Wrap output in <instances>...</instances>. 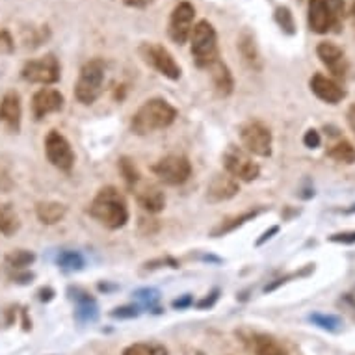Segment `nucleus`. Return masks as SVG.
I'll use <instances>...</instances> for the list:
<instances>
[{
	"label": "nucleus",
	"instance_id": "nucleus-1",
	"mask_svg": "<svg viewBox=\"0 0 355 355\" xmlns=\"http://www.w3.org/2000/svg\"><path fill=\"white\" fill-rule=\"evenodd\" d=\"M89 216L105 227L121 229L128 221L127 201L117 188H101L89 205Z\"/></svg>",
	"mask_w": 355,
	"mask_h": 355
},
{
	"label": "nucleus",
	"instance_id": "nucleus-2",
	"mask_svg": "<svg viewBox=\"0 0 355 355\" xmlns=\"http://www.w3.org/2000/svg\"><path fill=\"white\" fill-rule=\"evenodd\" d=\"M175 117H177V110L169 105L168 101L149 99L132 116L130 128L135 135L146 136L157 132V130H162V128H168L175 121Z\"/></svg>",
	"mask_w": 355,
	"mask_h": 355
},
{
	"label": "nucleus",
	"instance_id": "nucleus-3",
	"mask_svg": "<svg viewBox=\"0 0 355 355\" xmlns=\"http://www.w3.org/2000/svg\"><path fill=\"white\" fill-rule=\"evenodd\" d=\"M346 13V0H309L307 24L315 34L338 32Z\"/></svg>",
	"mask_w": 355,
	"mask_h": 355
},
{
	"label": "nucleus",
	"instance_id": "nucleus-4",
	"mask_svg": "<svg viewBox=\"0 0 355 355\" xmlns=\"http://www.w3.org/2000/svg\"><path fill=\"white\" fill-rule=\"evenodd\" d=\"M106 65L101 58H94L82 65L75 86V97L82 105H94L103 94Z\"/></svg>",
	"mask_w": 355,
	"mask_h": 355
},
{
	"label": "nucleus",
	"instance_id": "nucleus-5",
	"mask_svg": "<svg viewBox=\"0 0 355 355\" xmlns=\"http://www.w3.org/2000/svg\"><path fill=\"white\" fill-rule=\"evenodd\" d=\"M190 41H192L193 62H196L198 67L207 69L210 64H214L216 60H220V53H218V34H216V28L207 19L199 21L193 26Z\"/></svg>",
	"mask_w": 355,
	"mask_h": 355
},
{
	"label": "nucleus",
	"instance_id": "nucleus-6",
	"mask_svg": "<svg viewBox=\"0 0 355 355\" xmlns=\"http://www.w3.org/2000/svg\"><path fill=\"white\" fill-rule=\"evenodd\" d=\"M153 173L157 175L158 179L166 184L171 187H179L190 179L192 175V164L187 157L182 155H168V157L160 158L155 166H153Z\"/></svg>",
	"mask_w": 355,
	"mask_h": 355
},
{
	"label": "nucleus",
	"instance_id": "nucleus-7",
	"mask_svg": "<svg viewBox=\"0 0 355 355\" xmlns=\"http://www.w3.org/2000/svg\"><path fill=\"white\" fill-rule=\"evenodd\" d=\"M240 140L248 153L257 157L272 155V130L262 121H248L240 127Z\"/></svg>",
	"mask_w": 355,
	"mask_h": 355
},
{
	"label": "nucleus",
	"instance_id": "nucleus-8",
	"mask_svg": "<svg viewBox=\"0 0 355 355\" xmlns=\"http://www.w3.org/2000/svg\"><path fill=\"white\" fill-rule=\"evenodd\" d=\"M223 166L227 169V173L236 179V181L251 182L255 181L259 173H261V168L259 164L253 162V158L250 157V153L240 149V147L229 146L225 155H223Z\"/></svg>",
	"mask_w": 355,
	"mask_h": 355
},
{
	"label": "nucleus",
	"instance_id": "nucleus-9",
	"mask_svg": "<svg viewBox=\"0 0 355 355\" xmlns=\"http://www.w3.org/2000/svg\"><path fill=\"white\" fill-rule=\"evenodd\" d=\"M140 54L147 64L155 67L160 75H164L169 80H179L181 78V65L175 62L173 54L169 53L164 45H158V43H144L140 47Z\"/></svg>",
	"mask_w": 355,
	"mask_h": 355
},
{
	"label": "nucleus",
	"instance_id": "nucleus-10",
	"mask_svg": "<svg viewBox=\"0 0 355 355\" xmlns=\"http://www.w3.org/2000/svg\"><path fill=\"white\" fill-rule=\"evenodd\" d=\"M21 75L24 80L34 84H56L62 76V67L54 54H45L41 58L26 62Z\"/></svg>",
	"mask_w": 355,
	"mask_h": 355
},
{
	"label": "nucleus",
	"instance_id": "nucleus-11",
	"mask_svg": "<svg viewBox=\"0 0 355 355\" xmlns=\"http://www.w3.org/2000/svg\"><path fill=\"white\" fill-rule=\"evenodd\" d=\"M193 19H196V8L190 2H179L171 12L168 24L169 37L177 43V45H184L193 30Z\"/></svg>",
	"mask_w": 355,
	"mask_h": 355
},
{
	"label": "nucleus",
	"instance_id": "nucleus-12",
	"mask_svg": "<svg viewBox=\"0 0 355 355\" xmlns=\"http://www.w3.org/2000/svg\"><path fill=\"white\" fill-rule=\"evenodd\" d=\"M45 153L49 162L62 171H71L75 164V153L71 149V144L58 130H51L45 138Z\"/></svg>",
	"mask_w": 355,
	"mask_h": 355
},
{
	"label": "nucleus",
	"instance_id": "nucleus-13",
	"mask_svg": "<svg viewBox=\"0 0 355 355\" xmlns=\"http://www.w3.org/2000/svg\"><path fill=\"white\" fill-rule=\"evenodd\" d=\"M316 54H318L322 64L326 65L335 78H340V80L346 78L349 71V64L346 54H344V51L338 45H335L331 41H322L316 47Z\"/></svg>",
	"mask_w": 355,
	"mask_h": 355
},
{
	"label": "nucleus",
	"instance_id": "nucleus-14",
	"mask_svg": "<svg viewBox=\"0 0 355 355\" xmlns=\"http://www.w3.org/2000/svg\"><path fill=\"white\" fill-rule=\"evenodd\" d=\"M309 86L313 89V94L320 101L327 103V105H338L340 101L346 99V89L337 80H333V78L322 75V73L313 75Z\"/></svg>",
	"mask_w": 355,
	"mask_h": 355
},
{
	"label": "nucleus",
	"instance_id": "nucleus-15",
	"mask_svg": "<svg viewBox=\"0 0 355 355\" xmlns=\"http://www.w3.org/2000/svg\"><path fill=\"white\" fill-rule=\"evenodd\" d=\"M64 95L60 94L54 87H43L40 92H35L34 99H32V114L35 119H43L49 114L60 112L64 108Z\"/></svg>",
	"mask_w": 355,
	"mask_h": 355
},
{
	"label": "nucleus",
	"instance_id": "nucleus-16",
	"mask_svg": "<svg viewBox=\"0 0 355 355\" xmlns=\"http://www.w3.org/2000/svg\"><path fill=\"white\" fill-rule=\"evenodd\" d=\"M132 190L136 192V199H138L141 209L147 210L149 214H157L166 207V196L157 184L140 181Z\"/></svg>",
	"mask_w": 355,
	"mask_h": 355
},
{
	"label": "nucleus",
	"instance_id": "nucleus-17",
	"mask_svg": "<svg viewBox=\"0 0 355 355\" xmlns=\"http://www.w3.org/2000/svg\"><path fill=\"white\" fill-rule=\"evenodd\" d=\"M239 192L240 187L236 179H233L231 175H216L207 187V199L210 203H221L234 198Z\"/></svg>",
	"mask_w": 355,
	"mask_h": 355
},
{
	"label": "nucleus",
	"instance_id": "nucleus-18",
	"mask_svg": "<svg viewBox=\"0 0 355 355\" xmlns=\"http://www.w3.org/2000/svg\"><path fill=\"white\" fill-rule=\"evenodd\" d=\"M21 116H23L21 97L15 92H10L0 101V121L6 123L12 130H19V127H21Z\"/></svg>",
	"mask_w": 355,
	"mask_h": 355
},
{
	"label": "nucleus",
	"instance_id": "nucleus-19",
	"mask_svg": "<svg viewBox=\"0 0 355 355\" xmlns=\"http://www.w3.org/2000/svg\"><path fill=\"white\" fill-rule=\"evenodd\" d=\"M207 69H209L210 78H212V84H214V89L218 92V95L229 97V95L233 94L234 80L227 65L223 64L221 60H216L214 64H210Z\"/></svg>",
	"mask_w": 355,
	"mask_h": 355
},
{
	"label": "nucleus",
	"instance_id": "nucleus-20",
	"mask_svg": "<svg viewBox=\"0 0 355 355\" xmlns=\"http://www.w3.org/2000/svg\"><path fill=\"white\" fill-rule=\"evenodd\" d=\"M239 51H240V56L244 58V62L250 65L251 69L259 71L262 67V60H261V53H259V47H257L255 43V37L251 32L244 30L239 37Z\"/></svg>",
	"mask_w": 355,
	"mask_h": 355
},
{
	"label": "nucleus",
	"instance_id": "nucleus-21",
	"mask_svg": "<svg viewBox=\"0 0 355 355\" xmlns=\"http://www.w3.org/2000/svg\"><path fill=\"white\" fill-rule=\"evenodd\" d=\"M80 296H71L73 300H76V311H75V318L80 324H87V322H95L97 316H99V307L95 303L94 297H89L86 292L78 291Z\"/></svg>",
	"mask_w": 355,
	"mask_h": 355
},
{
	"label": "nucleus",
	"instance_id": "nucleus-22",
	"mask_svg": "<svg viewBox=\"0 0 355 355\" xmlns=\"http://www.w3.org/2000/svg\"><path fill=\"white\" fill-rule=\"evenodd\" d=\"M35 214H37L41 223H45V225H54V223H58V221L64 220L65 214H67V207L62 203H56V201H45V203L37 205Z\"/></svg>",
	"mask_w": 355,
	"mask_h": 355
},
{
	"label": "nucleus",
	"instance_id": "nucleus-23",
	"mask_svg": "<svg viewBox=\"0 0 355 355\" xmlns=\"http://www.w3.org/2000/svg\"><path fill=\"white\" fill-rule=\"evenodd\" d=\"M261 212L262 209H255V210H248V212H242V214L239 216H231V218H227V220L221 221L220 225L212 231V236H223V234L231 233V231H234V229L242 227L245 221L257 218Z\"/></svg>",
	"mask_w": 355,
	"mask_h": 355
},
{
	"label": "nucleus",
	"instance_id": "nucleus-24",
	"mask_svg": "<svg viewBox=\"0 0 355 355\" xmlns=\"http://www.w3.org/2000/svg\"><path fill=\"white\" fill-rule=\"evenodd\" d=\"M253 349H255V355H288L285 346L270 335H255Z\"/></svg>",
	"mask_w": 355,
	"mask_h": 355
},
{
	"label": "nucleus",
	"instance_id": "nucleus-25",
	"mask_svg": "<svg viewBox=\"0 0 355 355\" xmlns=\"http://www.w3.org/2000/svg\"><path fill=\"white\" fill-rule=\"evenodd\" d=\"M21 227L19 216L10 205H0V233L4 236H13Z\"/></svg>",
	"mask_w": 355,
	"mask_h": 355
},
{
	"label": "nucleus",
	"instance_id": "nucleus-26",
	"mask_svg": "<svg viewBox=\"0 0 355 355\" xmlns=\"http://www.w3.org/2000/svg\"><path fill=\"white\" fill-rule=\"evenodd\" d=\"M327 157L333 158L335 162L340 164H354L355 162V147L346 140H340L337 144H333L327 151Z\"/></svg>",
	"mask_w": 355,
	"mask_h": 355
},
{
	"label": "nucleus",
	"instance_id": "nucleus-27",
	"mask_svg": "<svg viewBox=\"0 0 355 355\" xmlns=\"http://www.w3.org/2000/svg\"><path fill=\"white\" fill-rule=\"evenodd\" d=\"M123 355H168V348L160 343H135L123 349Z\"/></svg>",
	"mask_w": 355,
	"mask_h": 355
},
{
	"label": "nucleus",
	"instance_id": "nucleus-28",
	"mask_svg": "<svg viewBox=\"0 0 355 355\" xmlns=\"http://www.w3.org/2000/svg\"><path fill=\"white\" fill-rule=\"evenodd\" d=\"M274 19L277 26L283 30V34L294 35L296 34V19H294V13L288 6H277L274 12Z\"/></svg>",
	"mask_w": 355,
	"mask_h": 355
},
{
	"label": "nucleus",
	"instance_id": "nucleus-29",
	"mask_svg": "<svg viewBox=\"0 0 355 355\" xmlns=\"http://www.w3.org/2000/svg\"><path fill=\"white\" fill-rule=\"evenodd\" d=\"M56 262H58L60 268L64 270H82L84 268V264H86V259H84V255L78 253V251L65 250L60 251Z\"/></svg>",
	"mask_w": 355,
	"mask_h": 355
},
{
	"label": "nucleus",
	"instance_id": "nucleus-30",
	"mask_svg": "<svg viewBox=\"0 0 355 355\" xmlns=\"http://www.w3.org/2000/svg\"><path fill=\"white\" fill-rule=\"evenodd\" d=\"M309 320L313 322L315 326H318L324 331L337 333L340 327H343V320L335 315H322V313H313L309 316Z\"/></svg>",
	"mask_w": 355,
	"mask_h": 355
},
{
	"label": "nucleus",
	"instance_id": "nucleus-31",
	"mask_svg": "<svg viewBox=\"0 0 355 355\" xmlns=\"http://www.w3.org/2000/svg\"><path fill=\"white\" fill-rule=\"evenodd\" d=\"M34 261H35L34 253H32V251H26V250H15L6 257L8 264H10V266L15 270L26 268V266H30V264H32Z\"/></svg>",
	"mask_w": 355,
	"mask_h": 355
},
{
	"label": "nucleus",
	"instance_id": "nucleus-32",
	"mask_svg": "<svg viewBox=\"0 0 355 355\" xmlns=\"http://www.w3.org/2000/svg\"><path fill=\"white\" fill-rule=\"evenodd\" d=\"M119 171H121V175L125 177V181H127V184L130 188H135L141 181V175L138 171V168H136V164L132 160H128V158H121L119 160Z\"/></svg>",
	"mask_w": 355,
	"mask_h": 355
},
{
	"label": "nucleus",
	"instance_id": "nucleus-33",
	"mask_svg": "<svg viewBox=\"0 0 355 355\" xmlns=\"http://www.w3.org/2000/svg\"><path fill=\"white\" fill-rule=\"evenodd\" d=\"M313 270H315V266H313V264H309L307 268L302 270V272H296V274H291V275H286V277H281V279H277V281H275V283H272V285H268V286H266V288H264V292H272V291H275V288H277V286L285 285V283H288V281L294 279V277H305V275L311 274V272H313Z\"/></svg>",
	"mask_w": 355,
	"mask_h": 355
},
{
	"label": "nucleus",
	"instance_id": "nucleus-34",
	"mask_svg": "<svg viewBox=\"0 0 355 355\" xmlns=\"http://www.w3.org/2000/svg\"><path fill=\"white\" fill-rule=\"evenodd\" d=\"M13 49H15V43H13L12 34L8 32V30H0V53H13Z\"/></svg>",
	"mask_w": 355,
	"mask_h": 355
},
{
	"label": "nucleus",
	"instance_id": "nucleus-35",
	"mask_svg": "<svg viewBox=\"0 0 355 355\" xmlns=\"http://www.w3.org/2000/svg\"><path fill=\"white\" fill-rule=\"evenodd\" d=\"M320 141H322L320 132L315 130V128L307 130L305 136H303V144H305V147H309V149H316V147H320Z\"/></svg>",
	"mask_w": 355,
	"mask_h": 355
},
{
	"label": "nucleus",
	"instance_id": "nucleus-36",
	"mask_svg": "<svg viewBox=\"0 0 355 355\" xmlns=\"http://www.w3.org/2000/svg\"><path fill=\"white\" fill-rule=\"evenodd\" d=\"M138 300H141V302L149 303V305H153V303L157 302L158 296H160V292L155 291V288H141V291H138L135 294Z\"/></svg>",
	"mask_w": 355,
	"mask_h": 355
},
{
	"label": "nucleus",
	"instance_id": "nucleus-37",
	"mask_svg": "<svg viewBox=\"0 0 355 355\" xmlns=\"http://www.w3.org/2000/svg\"><path fill=\"white\" fill-rule=\"evenodd\" d=\"M140 315V309L138 307H119L112 311L114 318H135Z\"/></svg>",
	"mask_w": 355,
	"mask_h": 355
},
{
	"label": "nucleus",
	"instance_id": "nucleus-38",
	"mask_svg": "<svg viewBox=\"0 0 355 355\" xmlns=\"http://www.w3.org/2000/svg\"><path fill=\"white\" fill-rule=\"evenodd\" d=\"M331 242H338V244H355V231L352 233H338L329 236Z\"/></svg>",
	"mask_w": 355,
	"mask_h": 355
},
{
	"label": "nucleus",
	"instance_id": "nucleus-39",
	"mask_svg": "<svg viewBox=\"0 0 355 355\" xmlns=\"http://www.w3.org/2000/svg\"><path fill=\"white\" fill-rule=\"evenodd\" d=\"M218 294H220V291L216 288L214 292H210L209 296H207V297H205V300H201V302L198 303V307H199V309L212 307V305H214V303H216V300H218Z\"/></svg>",
	"mask_w": 355,
	"mask_h": 355
},
{
	"label": "nucleus",
	"instance_id": "nucleus-40",
	"mask_svg": "<svg viewBox=\"0 0 355 355\" xmlns=\"http://www.w3.org/2000/svg\"><path fill=\"white\" fill-rule=\"evenodd\" d=\"M192 302H193L192 296H190V294H184L181 300H175L171 305H173V309H187L188 305H192Z\"/></svg>",
	"mask_w": 355,
	"mask_h": 355
},
{
	"label": "nucleus",
	"instance_id": "nucleus-41",
	"mask_svg": "<svg viewBox=\"0 0 355 355\" xmlns=\"http://www.w3.org/2000/svg\"><path fill=\"white\" fill-rule=\"evenodd\" d=\"M279 233V227H277V225H274V227H270L268 231H266V233L262 234L261 239L257 240V245H262L264 244V242H266V240H270L272 239V236H274V234H277Z\"/></svg>",
	"mask_w": 355,
	"mask_h": 355
},
{
	"label": "nucleus",
	"instance_id": "nucleus-42",
	"mask_svg": "<svg viewBox=\"0 0 355 355\" xmlns=\"http://www.w3.org/2000/svg\"><path fill=\"white\" fill-rule=\"evenodd\" d=\"M125 4L130 8H147L153 4V0H125Z\"/></svg>",
	"mask_w": 355,
	"mask_h": 355
},
{
	"label": "nucleus",
	"instance_id": "nucleus-43",
	"mask_svg": "<svg viewBox=\"0 0 355 355\" xmlns=\"http://www.w3.org/2000/svg\"><path fill=\"white\" fill-rule=\"evenodd\" d=\"M346 119H348V125H349V128H352V132H354V135H355V103L348 108Z\"/></svg>",
	"mask_w": 355,
	"mask_h": 355
},
{
	"label": "nucleus",
	"instance_id": "nucleus-44",
	"mask_svg": "<svg viewBox=\"0 0 355 355\" xmlns=\"http://www.w3.org/2000/svg\"><path fill=\"white\" fill-rule=\"evenodd\" d=\"M54 296L53 288H41L40 291V300L41 302H51Z\"/></svg>",
	"mask_w": 355,
	"mask_h": 355
},
{
	"label": "nucleus",
	"instance_id": "nucleus-45",
	"mask_svg": "<svg viewBox=\"0 0 355 355\" xmlns=\"http://www.w3.org/2000/svg\"><path fill=\"white\" fill-rule=\"evenodd\" d=\"M349 19H352V23H354L355 26V2L352 4V8H349Z\"/></svg>",
	"mask_w": 355,
	"mask_h": 355
},
{
	"label": "nucleus",
	"instance_id": "nucleus-46",
	"mask_svg": "<svg viewBox=\"0 0 355 355\" xmlns=\"http://www.w3.org/2000/svg\"><path fill=\"white\" fill-rule=\"evenodd\" d=\"M346 212H349V214H352V212H355V205H354V207H352V209L346 210Z\"/></svg>",
	"mask_w": 355,
	"mask_h": 355
}]
</instances>
